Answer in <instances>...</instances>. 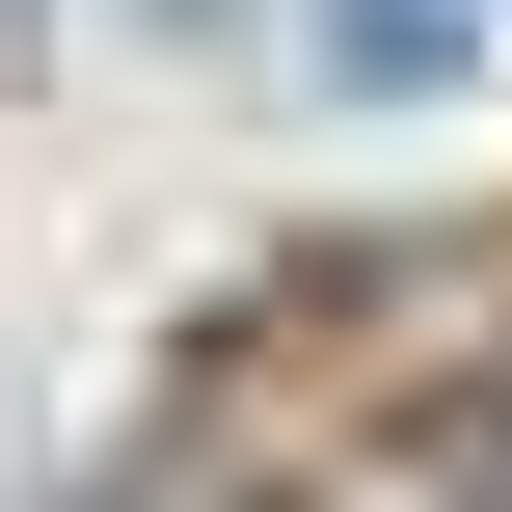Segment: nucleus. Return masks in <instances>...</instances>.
Listing matches in <instances>:
<instances>
[{
  "label": "nucleus",
  "instance_id": "obj_2",
  "mask_svg": "<svg viewBox=\"0 0 512 512\" xmlns=\"http://www.w3.org/2000/svg\"><path fill=\"white\" fill-rule=\"evenodd\" d=\"M486 512H512V432H486Z\"/></svg>",
  "mask_w": 512,
  "mask_h": 512
},
{
  "label": "nucleus",
  "instance_id": "obj_1",
  "mask_svg": "<svg viewBox=\"0 0 512 512\" xmlns=\"http://www.w3.org/2000/svg\"><path fill=\"white\" fill-rule=\"evenodd\" d=\"M432 27H459V0H351V54H432Z\"/></svg>",
  "mask_w": 512,
  "mask_h": 512
}]
</instances>
